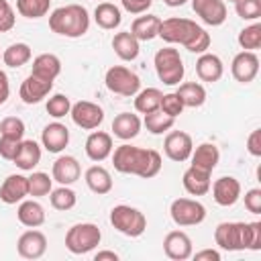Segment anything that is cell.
<instances>
[{
  "label": "cell",
  "mask_w": 261,
  "mask_h": 261,
  "mask_svg": "<svg viewBox=\"0 0 261 261\" xmlns=\"http://www.w3.org/2000/svg\"><path fill=\"white\" fill-rule=\"evenodd\" d=\"M41 145L49 153H61L69 145V128L61 122H49L41 133Z\"/></svg>",
  "instance_id": "21"
},
{
  "label": "cell",
  "mask_w": 261,
  "mask_h": 261,
  "mask_svg": "<svg viewBox=\"0 0 261 261\" xmlns=\"http://www.w3.org/2000/svg\"><path fill=\"white\" fill-rule=\"evenodd\" d=\"M192 10L208 27H220L228 14L224 0H192Z\"/></svg>",
  "instance_id": "16"
},
{
  "label": "cell",
  "mask_w": 261,
  "mask_h": 261,
  "mask_svg": "<svg viewBox=\"0 0 261 261\" xmlns=\"http://www.w3.org/2000/svg\"><path fill=\"white\" fill-rule=\"evenodd\" d=\"M104 84H106V88L112 94L126 96V98L135 96L141 90V77L133 69H128L124 65H112V67H108V71L104 75Z\"/></svg>",
  "instance_id": "8"
},
{
  "label": "cell",
  "mask_w": 261,
  "mask_h": 261,
  "mask_svg": "<svg viewBox=\"0 0 261 261\" xmlns=\"http://www.w3.org/2000/svg\"><path fill=\"white\" fill-rule=\"evenodd\" d=\"M230 73L239 84H251L259 73V57L255 51H241L232 57Z\"/></svg>",
  "instance_id": "13"
},
{
  "label": "cell",
  "mask_w": 261,
  "mask_h": 261,
  "mask_svg": "<svg viewBox=\"0 0 261 261\" xmlns=\"http://www.w3.org/2000/svg\"><path fill=\"white\" fill-rule=\"evenodd\" d=\"M31 73L55 82V77L61 73V59L55 53H41L33 59V71Z\"/></svg>",
  "instance_id": "32"
},
{
  "label": "cell",
  "mask_w": 261,
  "mask_h": 261,
  "mask_svg": "<svg viewBox=\"0 0 261 261\" xmlns=\"http://www.w3.org/2000/svg\"><path fill=\"white\" fill-rule=\"evenodd\" d=\"M120 4L130 14H145L151 8L153 0H120Z\"/></svg>",
  "instance_id": "48"
},
{
  "label": "cell",
  "mask_w": 261,
  "mask_h": 261,
  "mask_svg": "<svg viewBox=\"0 0 261 261\" xmlns=\"http://www.w3.org/2000/svg\"><path fill=\"white\" fill-rule=\"evenodd\" d=\"M192 149H194V141L184 130H169L163 141V153L167 155V159L175 163L188 161L192 155Z\"/></svg>",
  "instance_id": "11"
},
{
  "label": "cell",
  "mask_w": 261,
  "mask_h": 261,
  "mask_svg": "<svg viewBox=\"0 0 261 261\" xmlns=\"http://www.w3.org/2000/svg\"><path fill=\"white\" fill-rule=\"evenodd\" d=\"M161 98H163V92H161L159 88H145V90H139V92L135 94V110L141 112V114L155 112V110H159Z\"/></svg>",
  "instance_id": "34"
},
{
  "label": "cell",
  "mask_w": 261,
  "mask_h": 261,
  "mask_svg": "<svg viewBox=\"0 0 261 261\" xmlns=\"http://www.w3.org/2000/svg\"><path fill=\"white\" fill-rule=\"evenodd\" d=\"M196 73L202 82L216 84L224 73V63L216 53H208V51L200 53V57L196 61Z\"/></svg>",
  "instance_id": "22"
},
{
  "label": "cell",
  "mask_w": 261,
  "mask_h": 261,
  "mask_svg": "<svg viewBox=\"0 0 261 261\" xmlns=\"http://www.w3.org/2000/svg\"><path fill=\"white\" fill-rule=\"evenodd\" d=\"M247 151L253 157H261V128L251 130V135L247 137Z\"/></svg>",
  "instance_id": "49"
},
{
  "label": "cell",
  "mask_w": 261,
  "mask_h": 261,
  "mask_svg": "<svg viewBox=\"0 0 261 261\" xmlns=\"http://www.w3.org/2000/svg\"><path fill=\"white\" fill-rule=\"evenodd\" d=\"M110 224L124 237H141L147 230V216L128 204H118L110 210Z\"/></svg>",
  "instance_id": "6"
},
{
  "label": "cell",
  "mask_w": 261,
  "mask_h": 261,
  "mask_svg": "<svg viewBox=\"0 0 261 261\" xmlns=\"http://www.w3.org/2000/svg\"><path fill=\"white\" fill-rule=\"evenodd\" d=\"M20 147V141L16 139H8V137H0V157L6 161H12L16 157V151Z\"/></svg>",
  "instance_id": "46"
},
{
  "label": "cell",
  "mask_w": 261,
  "mask_h": 261,
  "mask_svg": "<svg viewBox=\"0 0 261 261\" xmlns=\"http://www.w3.org/2000/svg\"><path fill=\"white\" fill-rule=\"evenodd\" d=\"M210 190H212V198L218 206H234L239 200H241V181L232 175H222L218 179H214V184H210Z\"/></svg>",
  "instance_id": "12"
},
{
  "label": "cell",
  "mask_w": 261,
  "mask_h": 261,
  "mask_svg": "<svg viewBox=\"0 0 261 261\" xmlns=\"http://www.w3.org/2000/svg\"><path fill=\"white\" fill-rule=\"evenodd\" d=\"M143 124H145V128H147L151 135H163V133H169V130L175 126V118L167 116V114L161 112V110H155V112L145 114Z\"/></svg>",
  "instance_id": "36"
},
{
  "label": "cell",
  "mask_w": 261,
  "mask_h": 261,
  "mask_svg": "<svg viewBox=\"0 0 261 261\" xmlns=\"http://www.w3.org/2000/svg\"><path fill=\"white\" fill-rule=\"evenodd\" d=\"M16 218L22 226L27 228H37L45 222L47 214H45V208L37 202V200H22L18 204V210H16Z\"/></svg>",
  "instance_id": "28"
},
{
  "label": "cell",
  "mask_w": 261,
  "mask_h": 261,
  "mask_svg": "<svg viewBox=\"0 0 261 261\" xmlns=\"http://www.w3.org/2000/svg\"><path fill=\"white\" fill-rule=\"evenodd\" d=\"M51 0H16V12L24 18H41L49 12Z\"/></svg>",
  "instance_id": "38"
},
{
  "label": "cell",
  "mask_w": 261,
  "mask_h": 261,
  "mask_svg": "<svg viewBox=\"0 0 261 261\" xmlns=\"http://www.w3.org/2000/svg\"><path fill=\"white\" fill-rule=\"evenodd\" d=\"M49 29L67 39H80L90 29V14L82 4H65L49 14Z\"/></svg>",
  "instance_id": "4"
},
{
  "label": "cell",
  "mask_w": 261,
  "mask_h": 261,
  "mask_svg": "<svg viewBox=\"0 0 261 261\" xmlns=\"http://www.w3.org/2000/svg\"><path fill=\"white\" fill-rule=\"evenodd\" d=\"M10 96V82H8V75L4 69H0V106L8 100Z\"/></svg>",
  "instance_id": "51"
},
{
  "label": "cell",
  "mask_w": 261,
  "mask_h": 261,
  "mask_svg": "<svg viewBox=\"0 0 261 261\" xmlns=\"http://www.w3.org/2000/svg\"><path fill=\"white\" fill-rule=\"evenodd\" d=\"M29 196V177L22 173L8 175L0 186V200L4 204H16L22 202Z\"/></svg>",
  "instance_id": "20"
},
{
  "label": "cell",
  "mask_w": 261,
  "mask_h": 261,
  "mask_svg": "<svg viewBox=\"0 0 261 261\" xmlns=\"http://www.w3.org/2000/svg\"><path fill=\"white\" fill-rule=\"evenodd\" d=\"M210 175H212L210 171H204V169L190 165L181 175V184L190 196H204L210 192V184H212Z\"/></svg>",
  "instance_id": "23"
},
{
  "label": "cell",
  "mask_w": 261,
  "mask_h": 261,
  "mask_svg": "<svg viewBox=\"0 0 261 261\" xmlns=\"http://www.w3.org/2000/svg\"><path fill=\"white\" fill-rule=\"evenodd\" d=\"M112 165L118 173L126 175H139L143 179H151L161 171L163 159L159 151L155 149H145V147H135L128 143H122L112 151Z\"/></svg>",
  "instance_id": "1"
},
{
  "label": "cell",
  "mask_w": 261,
  "mask_h": 261,
  "mask_svg": "<svg viewBox=\"0 0 261 261\" xmlns=\"http://www.w3.org/2000/svg\"><path fill=\"white\" fill-rule=\"evenodd\" d=\"M24 130H27V126H24L22 118H18V116H6V118L0 122V137H8V139L22 141Z\"/></svg>",
  "instance_id": "42"
},
{
  "label": "cell",
  "mask_w": 261,
  "mask_h": 261,
  "mask_svg": "<svg viewBox=\"0 0 261 261\" xmlns=\"http://www.w3.org/2000/svg\"><path fill=\"white\" fill-rule=\"evenodd\" d=\"M94 20L100 29L104 31H114L116 27H120L122 22V12L116 4L112 2H100L96 8H94Z\"/></svg>",
  "instance_id": "31"
},
{
  "label": "cell",
  "mask_w": 261,
  "mask_h": 261,
  "mask_svg": "<svg viewBox=\"0 0 261 261\" xmlns=\"http://www.w3.org/2000/svg\"><path fill=\"white\" fill-rule=\"evenodd\" d=\"M53 90V82L51 80H45V77H39L35 73H29L22 84H20V90H18V96L24 104H39L41 100H45Z\"/></svg>",
  "instance_id": "14"
},
{
  "label": "cell",
  "mask_w": 261,
  "mask_h": 261,
  "mask_svg": "<svg viewBox=\"0 0 261 261\" xmlns=\"http://www.w3.org/2000/svg\"><path fill=\"white\" fill-rule=\"evenodd\" d=\"M0 57H2V55H0Z\"/></svg>",
  "instance_id": "55"
},
{
  "label": "cell",
  "mask_w": 261,
  "mask_h": 261,
  "mask_svg": "<svg viewBox=\"0 0 261 261\" xmlns=\"http://www.w3.org/2000/svg\"><path fill=\"white\" fill-rule=\"evenodd\" d=\"M94 259H96V261H106V259L118 261V253H114V251H98V253L94 255Z\"/></svg>",
  "instance_id": "52"
},
{
  "label": "cell",
  "mask_w": 261,
  "mask_h": 261,
  "mask_svg": "<svg viewBox=\"0 0 261 261\" xmlns=\"http://www.w3.org/2000/svg\"><path fill=\"white\" fill-rule=\"evenodd\" d=\"M39 161H41V145L35 143L33 139H27V141L22 139L12 163L22 171H33L39 165Z\"/></svg>",
  "instance_id": "27"
},
{
  "label": "cell",
  "mask_w": 261,
  "mask_h": 261,
  "mask_svg": "<svg viewBox=\"0 0 261 261\" xmlns=\"http://www.w3.org/2000/svg\"><path fill=\"white\" fill-rule=\"evenodd\" d=\"M184 102L179 100V96L175 94V92H169V94H163V98H161V104H159V110L161 112H165L167 116H171V118H177L181 112H184Z\"/></svg>",
  "instance_id": "44"
},
{
  "label": "cell",
  "mask_w": 261,
  "mask_h": 261,
  "mask_svg": "<svg viewBox=\"0 0 261 261\" xmlns=\"http://www.w3.org/2000/svg\"><path fill=\"white\" fill-rule=\"evenodd\" d=\"M157 37H161L169 45H184L192 53H206L212 43V39L204 27H200L196 20L179 18V16L161 20Z\"/></svg>",
  "instance_id": "2"
},
{
  "label": "cell",
  "mask_w": 261,
  "mask_h": 261,
  "mask_svg": "<svg viewBox=\"0 0 261 261\" xmlns=\"http://www.w3.org/2000/svg\"><path fill=\"white\" fill-rule=\"evenodd\" d=\"M16 14L8 0H0V33H8L14 29Z\"/></svg>",
  "instance_id": "45"
},
{
  "label": "cell",
  "mask_w": 261,
  "mask_h": 261,
  "mask_svg": "<svg viewBox=\"0 0 261 261\" xmlns=\"http://www.w3.org/2000/svg\"><path fill=\"white\" fill-rule=\"evenodd\" d=\"M188 0H163V4H167L169 8H179V6H184Z\"/></svg>",
  "instance_id": "53"
},
{
  "label": "cell",
  "mask_w": 261,
  "mask_h": 261,
  "mask_svg": "<svg viewBox=\"0 0 261 261\" xmlns=\"http://www.w3.org/2000/svg\"><path fill=\"white\" fill-rule=\"evenodd\" d=\"M141 118L133 112H120L112 120V135L120 141H130L141 133Z\"/></svg>",
  "instance_id": "24"
},
{
  "label": "cell",
  "mask_w": 261,
  "mask_h": 261,
  "mask_svg": "<svg viewBox=\"0 0 261 261\" xmlns=\"http://www.w3.org/2000/svg\"><path fill=\"white\" fill-rule=\"evenodd\" d=\"M51 190H53V177H49V173L33 171L29 175V196L41 198V196H47Z\"/></svg>",
  "instance_id": "40"
},
{
  "label": "cell",
  "mask_w": 261,
  "mask_h": 261,
  "mask_svg": "<svg viewBox=\"0 0 261 261\" xmlns=\"http://www.w3.org/2000/svg\"><path fill=\"white\" fill-rule=\"evenodd\" d=\"M153 65H155V73L157 77L165 84V86H177L184 80L186 67H184V59L179 55L177 49L173 47H163L155 53L153 57Z\"/></svg>",
  "instance_id": "5"
},
{
  "label": "cell",
  "mask_w": 261,
  "mask_h": 261,
  "mask_svg": "<svg viewBox=\"0 0 261 261\" xmlns=\"http://www.w3.org/2000/svg\"><path fill=\"white\" fill-rule=\"evenodd\" d=\"M163 251L173 261H186L192 257L194 245H192V239L184 230H171L163 239Z\"/></svg>",
  "instance_id": "17"
},
{
  "label": "cell",
  "mask_w": 261,
  "mask_h": 261,
  "mask_svg": "<svg viewBox=\"0 0 261 261\" xmlns=\"http://www.w3.org/2000/svg\"><path fill=\"white\" fill-rule=\"evenodd\" d=\"M234 10L243 20H259L261 18V0H237Z\"/></svg>",
  "instance_id": "43"
},
{
  "label": "cell",
  "mask_w": 261,
  "mask_h": 261,
  "mask_svg": "<svg viewBox=\"0 0 261 261\" xmlns=\"http://www.w3.org/2000/svg\"><path fill=\"white\" fill-rule=\"evenodd\" d=\"M45 108H47V114H49V116H53V118L59 120V118H63V116L69 114V110H71V100H69L65 94H53V96L47 100Z\"/></svg>",
  "instance_id": "41"
},
{
  "label": "cell",
  "mask_w": 261,
  "mask_h": 261,
  "mask_svg": "<svg viewBox=\"0 0 261 261\" xmlns=\"http://www.w3.org/2000/svg\"><path fill=\"white\" fill-rule=\"evenodd\" d=\"M192 259H194V261H220L222 255H220V251H216V249H202V251L192 253Z\"/></svg>",
  "instance_id": "50"
},
{
  "label": "cell",
  "mask_w": 261,
  "mask_h": 261,
  "mask_svg": "<svg viewBox=\"0 0 261 261\" xmlns=\"http://www.w3.org/2000/svg\"><path fill=\"white\" fill-rule=\"evenodd\" d=\"M16 251L22 259H41L47 251V237L37 228H29L18 237Z\"/></svg>",
  "instance_id": "15"
},
{
  "label": "cell",
  "mask_w": 261,
  "mask_h": 261,
  "mask_svg": "<svg viewBox=\"0 0 261 261\" xmlns=\"http://www.w3.org/2000/svg\"><path fill=\"white\" fill-rule=\"evenodd\" d=\"M69 116L73 120L75 126L84 128V130H94L102 124L104 120V110L102 106H98L96 102H90V100H80L75 104H71V110H69Z\"/></svg>",
  "instance_id": "10"
},
{
  "label": "cell",
  "mask_w": 261,
  "mask_h": 261,
  "mask_svg": "<svg viewBox=\"0 0 261 261\" xmlns=\"http://www.w3.org/2000/svg\"><path fill=\"white\" fill-rule=\"evenodd\" d=\"M49 202L55 210L65 212V210H71L77 204V196L69 186H59V188L49 192Z\"/></svg>",
  "instance_id": "37"
},
{
  "label": "cell",
  "mask_w": 261,
  "mask_h": 261,
  "mask_svg": "<svg viewBox=\"0 0 261 261\" xmlns=\"http://www.w3.org/2000/svg\"><path fill=\"white\" fill-rule=\"evenodd\" d=\"M112 49L122 61H135L141 51V41L135 39L130 31H120L112 37Z\"/></svg>",
  "instance_id": "26"
},
{
  "label": "cell",
  "mask_w": 261,
  "mask_h": 261,
  "mask_svg": "<svg viewBox=\"0 0 261 261\" xmlns=\"http://www.w3.org/2000/svg\"><path fill=\"white\" fill-rule=\"evenodd\" d=\"M237 41H239V45H241L243 51H257L261 47V22L255 20L253 24L245 27L239 33Z\"/></svg>",
  "instance_id": "39"
},
{
  "label": "cell",
  "mask_w": 261,
  "mask_h": 261,
  "mask_svg": "<svg viewBox=\"0 0 261 261\" xmlns=\"http://www.w3.org/2000/svg\"><path fill=\"white\" fill-rule=\"evenodd\" d=\"M169 216L177 226H196L206 218V206L192 198H175L169 206Z\"/></svg>",
  "instance_id": "9"
},
{
  "label": "cell",
  "mask_w": 261,
  "mask_h": 261,
  "mask_svg": "<svg viewBox=\"0 0 261 261\" xmlns=\"http://www.w3.org/2000/svg\"><path fill=\"white\" fill-rule=\"evenodd\" d=\"M224 2H232V4H234V2H237V0H224Z\"/></svg>",
  "instance_id": "54"
},
{
  "label": "cell",
  "mask_w": 261,
  "mask_h": 261,
  "mask_svg": "<svg viewBox=\"0 0 261 261\" xmlns=\"http://www.w3.org/2000/svg\"><path fill=\"white\" fill-rule=\"evenodd\" d=\"M190 161H192V167H198V169L212 173L220 161V151L214 143H202L196 149H192Z\"/></svg>",
  "instance_id": "25"
},
{
  "label": "cell",
  "mask_w": 261,
  "mask_h": 261,
  "mask_svg": "<svg viewBox=\"0 0 261 261\" xmlns=\"http://www.w3.org/2000/svg\"><path fill=\"white\" fill-rule=\"evenodd\" d=\"M159 27H161V18L155 14H141L133 20L130 24V33L135 35L137 41H153L159 35Z\"/></svg>",
  "instance_id": "29"
},
{
  "label": "cell",
  "mask_w": 261,
  "mask_h": 261,
  "mask_svg": "<svg viewBox=\"0 0 261 261\" xmlns=\"http://www.w3.org/2000/svg\"><path fill=\"white\" fill-rule=\"evenodd\" d=\"M84 179H86V186H88L94 194H98V196H104V194H108V192L112 190V175H110V171H108L106 167H102V165H92V167H88L86 173H84Z\"/></svg>",
  "instance_id": "30"
},
{
  "label": "cell",
  "mask_w": 261,
  "mask_h": 261,
  "mask_svg": "<svg viewBox=\"0 0 261 261\" xmlns=\"http://www.w3.org/2000/svg\"><path fill=\"white\" fill-rule=\"evenodd\" d=\"M214 243L222 251H259L261 222H220L214 228Z\"/></svg>",
  "instance_id": "3"
},
{
  "label": "cell",
  "mask_w": 261,
  "mask_h": 261,
  "mask_svg": "<svg viewBox=\"0 0 261 261\" xmlns=\"http://www.w3.org/2000/svg\"><path fill=\"white\" fill-rule=\"evenodd\" d=\"M84 149H86V155H88L90 161L100 163V161L108 159V157L112 155V151H114L112 135H108V133H104V130H94V133L88 135Z\"/></svg>",
  "instance_id": "19"
},
{
  "label": "cell",
  "mask_w": 261,
  "mask_h": 261,
  "mask_svg": "<svg viewBox=\"0 0 261 261\" xmlns=\"http://www.w3.org/2000/svg\"><path fill=\"white\" fill-rule=\"evenodd\" d=\"M102 241V230L94 222H77L65 232V249L73 255L94 251Z\"/></svg>",
  "instance_id": "7"
},
{
  "label": "cell",
  "mask_w": 261,
  "mask_h": 261,
  "mask_svg": "<svg viewBox=\"0 0 261 261\" xmlns=\"http://www.w3.org/2000/svg\"><path fill=\"white\" fill-rule=\"evenodd\" d=\"M177 86L179 88L175 90V94L179 96L186 108H200L206 102V88L200 82H184Z\"/></svg>",
  "instance_id": "33"
},
{
  "label": "cell",
  "mask_w": 261,
  "mask_h": 261,
  "mask_svg": "<svg viewBox=\"0 0 261 261\" xmlns=\"http://www.w3.org/2000/svg\"><path fill=\"white\" fill-rule=\"evenodd\" d=\"M245 208L251 214H261V190L259 188H251L249 192H245Z\"/></svg>",
  "instance_id": "47"
},
{
  "label": "cell",
  "mask_w": 261,
  "mask_h": 261,
  "mask_svg": "<svg viewBox=\"0 0 261 261\" xmlns=\"http://www.w3.org/2000/svg\"><path fill=\"white\" fill-rule=\"evenodd\" d=\"M82 175V167H80V161L73 157V155H59L55 161H53V167H51V177L61 184V186H71L80 179Z\"/></svg>",
  "instance_id": "18"
},
{
  "label": "cell",
  "mask_w": 261,
  "mask_h": 261,
  "mask_svg": "<svg viewBox=\"0 0 261 261\" xmlns=\"http://www.w3.org/2000/svg\"><path fill=\"white\" fill-rule=\"evenodd\" d=\"M31 57H33V51L27 43H12L2 53V61L8 67H22L31 61Z\"/></svg>",
  "instance_id": "35"
}]
</instances>
